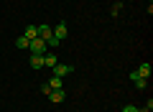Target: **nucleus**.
Masks as SVG:
<instances>
[{
	"mask_svg": "<svg viewBox=\"0 0 153 112\" xmlns=\"http://www.w3.org/2000/svg\"><path fill=\"white\" fill-rule=\"evenodd\" d=\"M28 51L31 53H46V41L44 38H33V41L28 43Z\"/></svg>",
	"mask_w": 153,
	"mask_h": 112,
	"instance_id": "obj_1",
	"label": "nucleus"
},
{
	"mask_svg": "<svg viewBox=\"0 0 153 112\" xmlns=\"http://www.w3.org/2000/svg\"><path fill=\"white\" fill-rule=\"evenodd\" d=\"M54 38H56V41H64V38H66V21H61V23H56V28H54Z\"/></svg>",
	"mask_w": 153,
	"mask_h": 112,
	"instance_id": "obj_2",
	"label": "nucleus"
},
{
	"mask_svg": "<svg viewBox=\"0 0 153 112\" xmlns=\"http://www.w3.org/2000/svg\"><path fill=\"white\" fill-rule=\"evenodd\" d=\"M71 71H74L71 64H56L54 66V76H66V74H71Z\"/></svg>",
	"mask_w": 153,
	"mask_h": 112,
	"instance_id": "obj_3",
	"label": "nucleus"
},
{
	"mask_svg": "<svg viewBox=\"0 0 153 112\" xmlns=\"http://www.w3.org/2000/svg\"><path fill=\"white\" fill-rule=\"evenodd\" d=\"M64 97H66V92H64V87H61V89H51L49 99L54 102V105H59V102H64Z\"/></svg>",
	"mask_w": 153,
	"mask_h": 112,
	"instance_id": "obj_4",
	"label": "nucleus"
},
{
	"mask_svg": "<svg viewBox=\"0 0 153 112\" xmlns=\"http://www.w3.org/2000/svg\"><path fill=\"white\" fill-rule=\"evenodd\" d=\"M51 36H54V28H51V26H46V23H44V26H38V38L49 41Z\"/></svg>",
	"mask_w": 153,
	"mask_h": 112,
	"instance_id": "obj_5",
	"label": "nucleus"
},
{
	"mask_svg": "<svg viewBox=\"0 0 153 112\" xmlns=\"http://www.w3.org/2000/svg\"><path fill=\"white\" fill-rule=\"evenodd\" d=\"M56 64H59V56H56V53H46V56H44V66H49V69H54Z\"/></svg>",
	"mask_w": 153,
	"mask_h": 112,
	"instance_id": "obj_6",
	"label": "nucleus"
},
{
	"mask_svg": "<svg viewBox=\"0 0 153 112\" xmlns=\"http://www.w3.org/2000/svg\"><path fill=\"white\" fill-rule=\"evenodd\" d=\"M44 66V53H33L31 56V69H41Z\"/></svg>",
	"mask_w": 153,
	"mask_h": 112,
	"instance_id": "obj_7",
	"label": "nucleus"
},
{
	"mask_svg": "<svg viewBox=\"0 0 153 112\" xmlns=\"http://www.w3.org/2000/svg\"><path fill=\"white\" fill-rule=\"evenodd\" d=\"M138 76H143V79L151 76V64H148V61H143V64L138 66Z\"/></svg>",
	"mask_w": 153,
	"mask_h": 112,
	"instance_id": "obj_8",
	"label": "nucleus"
},
{
	"mask_svg": "<svg viewBox=\"0 0 153 112\" xmlns=\"http://www.w3.org/2000/svg\"><path fill=\"white\" fill-rule=\"evenodd\" d=\"M23 36H26L28 41H33V38H38V26H28V28H26V33H23Z\"/></svg>",
	"mask_w": 153,
	"mask_h": 112,
	"instance_id": "obj_9",
	"label": "nucleus"
},
{
	"mask_svg": "<svg viewBox=\"0 0 153 112\" xmlns=\"http://www.w3.org/2000/svg\"><path fill=\"white\" fill-rule=\"evenodd\" d=\"M46 84H49L51 89H61V76H51V79L46 82Z\"/></svg>",
	"mask_w": 153,
	"mask_h": 112,
	"instance_id": "obj_10",
	"label": "nucleus"
},
{
	"mask_svg": "<svg viewBox=\"0 0 153 112\" xmlns=\"http://www.w3.org/2000/svg\"><path fill=\"white\" fill-rule=\"evenodd\" d=\"M28 43H31V41H28L26 36H18L16 38V48H28Z\"/></svg>",
	"mask_w": 153,
	"mask_h": 112,
	"instance_id": "obj_11",
	"label": "nucleus"
},
{
	"mask_svg": "<svg viewBox=\"0 0 153 112\" xmlns=\"http://www.w3.org/2000/svg\"><path fill=\"white\" fill-rule=\"evenodd\" d=\"M133 84H135V89H146V87H148V79L138 76V79H133Z\"/></svg>",
	"mask_w": 153,
	"mask_h": 112,
	"instance_id": "obj_12",
	"label": "nucleus"
},
{
	"mask_svg": "<svg viewBox=\"0 0 153 112\" xmlns=\"http://www.w3.org/2000/svg\"><path fill=\"white\" fill-rule=\"evenodd\" d=\"M120 10H123V3H115L112 5V16H120Z\"/></svg>",
	"mask_w": 153,
	"mask_h": 112,
	"instance_id": "obj_13",
	"label": "nucleus"
},
{
	"mask_svg": "<svg viewBox=\"0 0 153 112\" xmlns=\"http://www.w3.org/2000/svg\"><path fill=\"white\" fill-rule=\"evenodd\" d=\"M120 112H138V107H135V105H125Z\"/></svg>",
	"mask_w": 153,
	"mask_h": 112,
	"instance_id": "obj_14",
	"label": "nucleus"
},
{
	"mask_svg": "<svg viewBox=\"0 0 153 112\" xmlns=\"http://www.w3.org/2000/svg\"><path fill=\"white\" fill-rule=\"evenodd\" d=\"M41 92H44V94L49 97V94H51V87H49V84H41Z\"/></svg>",
	"mask_w": 153,
	"mask_h": 112,
	"instance_id": "obj_15",
	"label": "nucleus"
},
{
	"mask_svg": "<svg viewBox=\"0 0 153 112\" xmlns=\"http://www.w3.org/2000/svg\"><path fill=\"white\" fill-rule=\"evenodd\" d=\"M76 112H82V110H76Z\"/></svg>",
	"mask_w": 153,
	"mask_h": 112,
	"instance_id": "obj_16",
	"label": "nucleus"
}]
</instances>
